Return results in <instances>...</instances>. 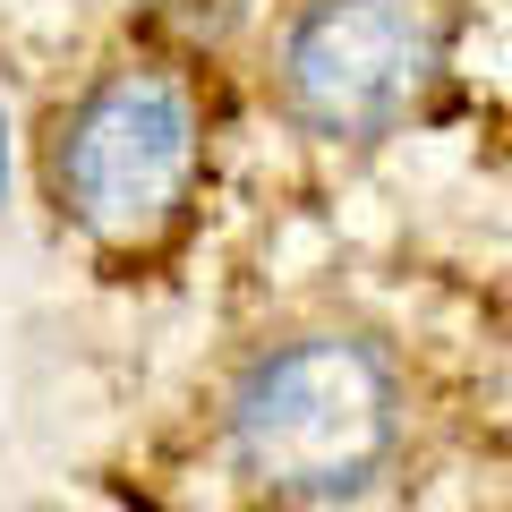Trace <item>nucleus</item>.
I'll list each match as a JSON object with an SVG mask.
<instances>
[{
  "label": "nucleus",
  "instance_id": "obj_2",
  "mask_svg": "<svg viewBox=\"0 0 512 512\" xmlns=\"http://www.w3.org/2000/svg\"><path fill=\"white\" fill-rule=\"evenodd\" d=\"M197 103L163 69H111L52 128V197L94 239H154L197 180Z\"/></svg>",
  "mask_w": 512,
  "mask_h": 512
},
{
  "label": "nucleus",
  "instance_id": "obj_4",
  "mask_svg": "<svg viewBox=\"0 0 512 512\" xmlns=\"http://www.w3.org/2000/svg\"><path fill=\"white\" fill-rule=\"evenodd\" d=\"M0 197H9V120H0Z\"/></svg>",
  "mask_w": 512,
  "mask_h": 512
},
{
  "label": "nucleus",
  "instance_id": "obj_3",
  "mask_svg": "<svg viewBox=\"0 0 512 512\" xmlns=\"http://www.w3.org/2000/svg\"><path fill=\"white\" fill-rule=\"evenodd\" d=\"M436 60L444 35L427 0H308L282 35L274 86L308 137L367 146V137H393L427 103Z\"/></svg>",
  "mask_w": 512,
  "mask_h": 512
},
{
  "label": "nucleus",
  "instance_id": "obj_1",
  "mask_svg": "<svg viewBox=\"0 0 512 512\" xmlns=\"http://www.w3.org/2000/svg\"><path fill=\"white\" fill-rule=\"evenodd\" d=\"M393 444H402V384L359 333L274 342L231 384V461L291 504L367 495Z\"/></svg>",
  "mask_w": 512,
  "mask_h": 512
}]
</instances>
